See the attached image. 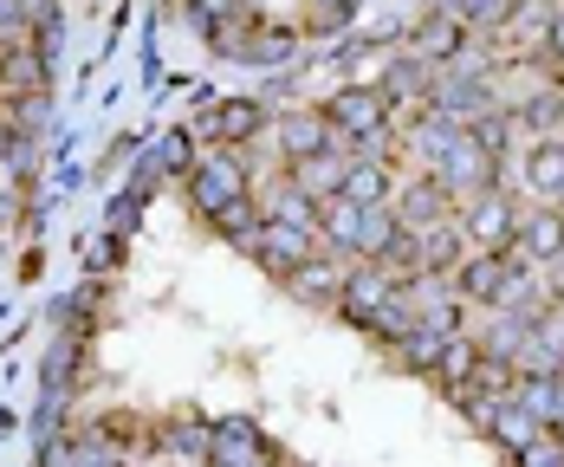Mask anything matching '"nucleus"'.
Segmentation results:
<instances>
[{
    "instance_id": "f257e3e1",
    "label": "nucleus",
    "mask_w": 564,
    "mask_h": 467,
    "mask_svg": "<svg viewBox=\"0 0 564 467\" xmlns=\"http://www.w3.org/2000/svg\"><path fill=\"white\" fill-rule=\"evenodd\" d=\"M182 188H188V208L221 234V240H234V247H240V240L253 234V221H260V195H253L247 150H215V143H208V156L188 163Z\"/></svg>"
},
{
    "instance_id": "f03ea898",
    "label": "nucleus",
    "mask_w": 564,
    "mask_h": 467,
    "mask_svg": "<svg viewBox=\"0 0 564 467\" xmlns=\"http://www.w3.org/2000/svg\"><path fill=\"white\" fill-rule=\"evenodd\" d=\"M325 117L344 150H390L395 137V105L377 85H344L338 98H325Z\"/></svg>"
},
{
    "instance_id": "7ed1b4c3",
    "label": "nucleus",
    "mask_w": 564,
    "mask_h": 467,
    "mask_svg": "<svg viewBox=\"0 0 564 467\" xmlns=\"http://www.w3.org/2000/svg\"><path fill=\"white\" fill-rule=\"evenodd\" d=\"M240 247H247V253H253V260H260L273 280H292V273H299V267H305V260L325 247V234H318V228H292V221L260 215V221H253V234H247Z\"/></svg>"
},
{
    "instance_id": "20e7f679",
    "label": "nucleus",
    "mask_w": 564,
    "mask_h": 467,
    "mask_svg": "<svg viewBox=\"0 0 564 467\" xmlns=\"http://www.w3.org/2000/svg\"><path fill=\"white\" fill-rule=\"evenodd\" d=\"M429 170H435V175H442V182L454 188V202H467V195H480V188L507 182V163H494V156H487V150H480V143L467 137V123H460L448 143H442V150L429 156Z\"/></svg>"
},
{
    "instance_id": "39448f33",
    "label": "nucleus",
    "mask_w": 564,
    "mask_h": 467,
    "mask_svg": "<svg viewBox=\"0 0 564 467\" xmlns=\"http://www.w3.org/2000/svg\"><path fill=\"white\" fill-rule=\"evenodd\" d=\"M267 130H273V105H260V98H221L195 117V137L215 150H253V137H267Z\"/></svg>"
},
{
    "instance_id": "423d86ee",
    "label": "nucleus",
    "mask_w": 564,
    "mask_h": 467,
    "mask_svg": "<svg viewBox=\"0 0 564 467\" xmlns=\"http://www.w3.org/2000/svg\"><path fill=\"white\" fill-rule=\"evenodd\" d=\"M395 286H402V280H395L383 260H350V273H344V292H338V305H332V312H338L344 325L370 332V318L383 312V298H390Z\"/></svg>"
},
{
    "instance_id": "0eeeda50",
    "label": "nucleus",
    "mask_w": 564,
    "mask_h": 467,
    "mask_svg": "<svg viewBox=\"0 0 564 467\" xmlns=\"http://www.w3.org/2000/svg\"><path fill=\"white\" fill-rule=\"evenodd\" d=\"M454 215H460V234H467V247H507L512 234H519V208H512L507 182H494V188L467 195Z\"/></svg>"
},
{
    "instance_id": "6e6552de",
    "label": "nucleus",
    "mask_w": 564,
    "mask_h": 467,
    "mask_svg": "<svg viewBox=\"0 0 564 467\" xmlns=\"http://www.w3.org/2000/svg\"><path fill=\"white\" fill-rule=\"evenodd\" d=\"M273 143H280V163H299V156H318V150H338V130H332V117L325 105H299V111H273V130H267Z\"/></svg>"
},
{
    "instance_id": "1a4fd4ad",
    "label": "nucleus",
    "mask_w": 564,
    "mask_h": 467,
    "mask_svg": "<svg viewBox=\"0 0 564 467\" xmlns=\"http://www.w3.org/2000/svg\"><path fill=\"white\" fill-rule=\"evenodd\" d=\"M467 40H474V26H467V20H454L448 7H429V13H422V20L409 26V53H422L429 65H435V72H442V65H454V58L474 53Z\"/></svg>"
},
{
    "instance_id": "9d476101",
    "label": "nucleus",
    "mask_w": 564,
    "mask_h": 467,
    "mask_svg": "<svg viewBox=\"0 0 564 467\" xmlns=\"http://www.w3.org/2000/svg\"><path fill=\"white\" fill-rule=\"evenodd\" d=\"M454 286L467 305H507V247H467V260L454 267Z\"/></svg>"
},
{
    "instance_id": "9b49d317",
    "label": "nucleus",
    "mask_w": 564,
    "mask_h": 467,
    "mask_svg": "<svg viewBox=\"0 0 564 467\" xmlns=\"http://www.w3.org/2000/svg\"><path fill=\"white\" fill-rule=\"evenodd\" d=\"M390 202H395V215H402V221H409L415 234L435 228V221H448L454 208H460V202H454V188H448V182H442L435 170H422L415 182H395Z\"/></svg>"
},
{
    "instance_id": "f8f14e48",
    "label": "nucleus",
    "mask_w": 564,
    "mask_h": 467,
    "mask_svg": "<svg viewBox=\"0 0 564 467\" xmlns=\"http://www.w3.org/2000/svg\"><path fill=\"white\" fill-rule=\"evenodd\" d=\"M370 208H377V202H350V195H332V202L318 208V234H325V247H332V253H344V260H364Z\"/></svg>"
},
{
    "instance_id": "ddd939ff",
    "label": "nucleus",
    "mask_w": 564,
    "mask_h": 467,
    "mask_svg": "<svg viewBox=\"0 0 564 467\" xmlns=\"http://www.w3.org/2000/svg\"><path fill=\"white\" fill-rule=\"evenodd\" d=\"M512 247L532 253L539 267H552V260L564 253V202H539V208H525V215H519V234H512Z\"/></svg>"
},
{
    "instance_id": "4468645a",
    "label": "nucleus",
    "mask_w": 564,
    "mask_h": 467,
    "mask_svg": "<svg viewBox=\"0 0 564 467\" xmlns=\"http://www.w3.org/2000/svg\"><path fill=\"white\" fill-rule=\"evenodd\" d=\"M519 182L539 202H564V130L558 137H532V150L519 156Z\"/></svg>"
},
{
    "instance_id": "2eb2a0df",
    "label": "nucleus",
    "mask_w": 564,
    "mask_h": 467,
    "mask_svg": "<svg viewBox=\"0 0 564 467\" xmlns=\"http://www.w3.org/2000/svg\"><path fill=\"white\" fill-rule=\"evenodd\" d=\"M344 273H350V260H344V253H332V247H318V253H312V260L285 280V286L299 292L305 305H325V312H332V305H338V292H344Z\"/></svg>"
},
{
    "instance_id": "dca6fc26",
    "label": "nucleus",
    "mask_w": 564,
    "mask_h": 467,
    "mask_svg": "<svg viewBox=\"0 0 564 467\" xmlns=\"http://www.w3.org/2000/svg\"><path fill=\"white\" fill-rule=\"evenodd\" d=\"M377 91L390 98L395 111H402V105H415V111H422V105H429V91H435V65H429L422 53H395Z\"/></svg>"
},
{
    "instance_id": "f3484780",
    "label": "nucleus",
    "mask_w": 564,
    "mask_h": 467,
    "mask_svg": "<svg viewBox=\"0 0 564 467\" xmlns=\"http://www.w3.org/2000/svg\"><path fill=\"white\" fill-rule=\"evenodd\" d=\"M318 208H325V202H318V195H312V188H305V182H299L292 170H280V182L260 195V215H273V221H292V228H318Z\"/></svg>"
},
{
    "instance_id": "a211bd4d",
    "label": "nucleus",
    "mask_w": 564,
    "mask_h": 467,
    "mask_svg": "<svg viewBox=\"0 0 564 467\" xmlns=\"http://www.w3.org/2000/svg\"><path fill=\"white\" fill-rule=\"evenodd\" d=\"M344 195H350V202H390V195H395V163H390V150H350Z\"/></svg>"
},
{
    "instance_id": "6ab92c4d",
    "label": "nucleus",
    "mask_w": 564,
    "mask_h": 467,
    "mask_svg": "<svg viewBox=\"0 0 564 467\" xmlns=\"http://www.w3.org/2000/svg\"><path fill=\"white\" fill-rule=\"evenodd\" d=\"M260 455H280L260 428H253V415H221L215 422V448H208V461H260Z\"/></svg>"
},
{
    "instance_id": "aec40b11",
    "label": "nucleus",
    "mask_w": 564,
    "mask_h": 467,
    "mask_svg": "<svg viewBox=\"0 0 564 467\" xmlns=\"http://www.w3.org/2000/svg\"><path fill=\"white\" fill-rule=\"evenodd\" d=\"M0 91H53V58L26 46H0Z\"/></svg>"
},
{
    "instance_id": "412c9836",
    "label": "nucleus",
    "mask_w": 564,
    "mask_h": 467,
    "mask_svg": "<svg viewBox=\"0 0 564 467\" xmlns=\"http://www.w3.org/2000/svg\"><path fill=\"white\" fill-rule=\"evenodd\" d=\"M512 123H519L525 137H558L564 130V85L558 78H545L532 98H519V105H512Z\"/></svg>"
},
{
    "instance_id": "4be33fe9",
    "label": "nucleus",
    "mask_w": 564,
    "mask_h": 467,
    "mask_svg": "<svg viewBox=\"0 0 564 467\" xmlns=\"http://www.w3.org/2000/svg\"><path fill=\"white\" fill-rule=\"evenodd\" d=\"M285 170L299 175L318 202H332V195H344V175H350V150H318V156H299V163H285Z\"/></svg>"
},
{
    "instance_id": "5701e85b",
    "label": "nucleus",
    "mask_w": 564,
    "mask_h": 467,
    "mask_svg": "<svg viewBox=\"0 0 564 467\" xmlns=\"http://www.w3.org/2000/svg\"><path fill=\"white\" fill-rule=\"evenodd\" d=\"M150 448H163V455H195V461H208V448H215V422H202V415H175L170 428L150 442Z\"/></svg>"
},
{
    "instance_id": "b1692460",
    "label": "nucleus",
    "mask_w": 564,
    "mask_h": 467,
    "mask_svg": "<svg viewBox=\"0 0 564 467\" xmlns=\"http://www.w3.org/2000/svg\"><path fill=\"white\" fill-rule=\"evenodd\" d=\"M467 137L494 156V163H507L512 156V137H519V123H512V105H494V111H480L474 123H467Z\"/></svg>"
},
{
    "instance_id": "393cba45",
    "label": "nucleus",
    "mask_w": 564,
    "mask_h": 467,
    "mask_svg": "<svg viewBox=\"0 0 564 467\" xmlns=\"http://www.w3.org/2000/svg\"><path fill=\"white\" fill-rule=\"evenodd\" d=\"M442 345H448V332H435V325H415L409 338H395V357H402V370H422V377H435Z\"/></svg>"
},
{
    "instance_id": "a878e982",
    "label": "nucleus",
    "mask_w": 564,
    "mask_h": 467,
    "mask_svg": "<svg viewBox=\"0 0 564 467\" xmlns=\"http://www.w3.org/2000/svg\"><path fill=\"white\" fill-rule=\"evenodd\" d=\"M46 105H53V91H7V123L20 130V137H40L46 130Z\"/></svg>"
},
{
    "instance_id": "bb28decb",
    "label": "nucleus",
    "mask_w": 564,
    "mask_h": 467,
    "mask_svg": "<svg viewBox=\"0 0 564 467\" xmlns=\"http://www.w3.org/2000/svg\"><path fill=\"white\" fill-rule=\"evenodd\" d=\"M435 7H448L454 20H467L474 33H487V26H507L512 0H435Z\"/></svg>"
},
{
    "instance_id": "cd10ccee",
    "label": "nucleus",
    "mask_w": 564,
    "mask_h": 467,
    "mask_svg": "<svg viewBox=\"0 0 564 467\" xmlns=\"http://www.w3.org/2000/svg\"><path fill=\"white\" fill-rule=\"evenodd\" d=\"M539 65H545V78H558V85H564V0H558V13H552V26H545Z\"/></svg>"
},
{
    "instance_id": "c85d7f7f",
    "label": "nucleus",
    "mask_w": 564,
    "mask_h": 467,
    "mask_svg": "<svg viewBox=\"0 0 564 467\" xmlns=\"http://www.w3.org/2000/svg\"><path fill=\"white\" fill-rule=\"evenodd\" d=\"M188 143H195V130H175L170 143H163V170H182V175H188V163H195V156H188Z\"/></svg>"
},
{
    "instance_id": "c756f323",
    "label": "nucleus",
    "mask_w": 564,
    "mask_h": 467,
    "mask_svg": "<svg viewBox=\"0 0 564 467\" xmlns=\"http://www.w3.org/2000/svg\"><path fill=\"white\" fill-rule=\"evenodd\" d=\"M20 13L40 26V20H53V13H58V0H20Z\"/></svg>"
},
{
    "instance_id": "7c9ffc66",
    "label": "nucleus",
    "mask_w": 564,
    "mask_h": 467,
    "mask_svg": "<svg viewBox=\"0 0 564 467\" xmlns=\"http://www.w3.org/2000/svg\"><path fill=\"white\" fill-rule=\"evenodd\" d=\"M7 150H13V123L0 117V163H7Z\"/></svg>"
}]
</instances>
